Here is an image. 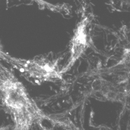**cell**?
<instances>
[{"label": "cell", "mask_w": 130, "mask_h": 130, "mask_svg": "<svg viewBox=\"0 0 130 130\" xmlns=\"http://www.w3.org/2000/svg\"><path fill=\"white\" fill-rule=\"evenodd\" d=\"M0 59L24 76L40 82L61 79L59 58L39 57L33 59L18 58L10 55L0 48Z\"/></svg>", "instance_id": "cell-1"}, {"label": "cell", "mask_w": 130, "mask_h": 130, "mask_svg": "<svg viewBox=\"0 0 130 130\" xmlns=\"http://www.w3.org/2000/svg\"><path fill=\"white\" fill-rule=\"evenodd\" d=\"M7 1H8V0H7ZM32 1L35 2L36 3L38 4L39 5H41V6L44 7L45 8H47L50 9H52L54 11L55 10H56V11L58 12L60 10V6L59 5H53L51 4L50 3H48L46 2H45L44 0H32Z\"/></svg>", "instance_id": "cell-3"}, {"label": "cell", "mask_w": 130, "mask_h": 130, "mask_svg": "<svg viewBox=\"0 0 130 130\" xmlns=\"http://www.w3.org/2000/svg\"><path fill=\"white\" fill-rule=\"evenodd\" d=\"M89 23L88 17L84 16L75 27L70 42V56L67 64L61 69L60 73L63 74L74 66L83 55L89 47L88 26Z\"/></svg>", "instance_id": "cell-2"}]
</instances>
